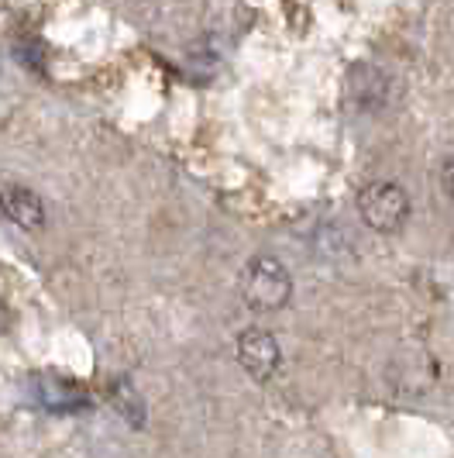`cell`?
Listing matches in <instances>:
<instances>
[{
    "instance_id": "cell-1",
    "label": "cell",
    "mask_w": 454,
    "mask_h": 458,
    "mask_svg": "<svg viewBox=\"0 0 454 458\" xmlns=\"http://www.w3.org/2000/svg\"><path fill=\"white\" fill-rule=\"evenodd\" d=\"M290 293H293V279L279 259H273V255L251 259L245 279H241V297L251 310H258V314L279 310V307H286Z\"/></svg>"
},
{
    "instance_id": "cell-2",
    "label": "cell",
    "mask_w": 454,
    "mask_h": 458,
    "mask_svg": "<svg viewBox=\"0 0 454 458\" xmlns=\"http://www.w3.org/2000/svg\"><path fill=\"white\" fill-rule=\"evenodd\" d=\"M358 210H362L365 225L375 231H399L409 217V200L399 183H368L358 197Z\"/></svg>"
},
{
    "instance_id": "cell-3",
    "label": "cell",
    "mask_w": 454,
    "mask_h": 458,
    "mask_svg": "<svg viewBox=\"0 0 454 458\" xmlns=\"http://www.w3.org/2000/svg\"><path fill=\"white\" fill-rule=\"evenodd\" d=\"M348 97H351V104H358L362 111H375V107L386 104L389 76L379 66L358 63V66L348 69Z\"/></svg>"
},
{
    "instance_id": "cell-4",
    "label": "cell",
    "mask_w": 454,
    "mask_h": 458,
    "mask_svg": "<svg viewBox=\"0 0 454 458\" xmlns=\"http://www.w3.org/2000/svg\"><path fill=\"white\" fill-rule=\"evenodd\" d=\"M0 210L18 225V228L38 231L46 225V204L35 190L24 186H0Z\"/></svg>"
},
{
    "instance_id": "cell-5",
    "label": "cell",
    "mask_w": 454,
    "mask_h": 458,
    "mask_svg": "<svg viewBox=\"0 0 454 458\" xmlns=\"http://www.w3.org/2000/svg\"><path fill=\"white\" fill-rule=\"evenodd\" d=\"M238 359L255 379H269L279 366V344L265 331H248L238 338Z\"/></svg>"
},
{
    "instance_id": "cell-6",
    "label": "cell",
    "mask_w": 454,
    "mask_h": 458,
    "mask_svg": "<svg viewBox=\"0 0 454 458\" xmlns=\"http://www.w3.org/2000/svg\"><path fill=\"white\" fill-rule=\"evenodd\" d=\"M35 390H38V400L55 413H76V411H87V407H90L87 390H83L80 383L66 379V376H38Z\"/></svg>"
},
{
    "instance_id": "cell-7",
    "label": "cell",
    "mask_w": 454,
    "mask_h": 458,
    "mask_svg": "<svg viewBox=\"0 0 454 458\" xmlns=\"http://www.w3.org/2000/svg\"><path fill=\"white\" fill-rule=\"evenodd\" d=\"M107 400H111V407L121 413L131 428H145V417H148V413H145V400H141V393H138L128 379H114L111 390H107Z\"/></svg>"
},
{
    "instance_id": "cell-8",
    "label": "cell",
    "mask_w": 454,
    "mask_h": 458,
    "mask_svg": "<svg viewBox=\"0 0 454 458\" xmlns=\"http://www.w3.org/2000/svg\"><path fill=\"white\" fill-rule=\"evenodd\" d=\"M441 183H444V190H448V197L454 200V156L448 162H444V169H441Z\"/></svg>"
}]
</instances>
